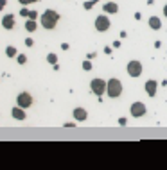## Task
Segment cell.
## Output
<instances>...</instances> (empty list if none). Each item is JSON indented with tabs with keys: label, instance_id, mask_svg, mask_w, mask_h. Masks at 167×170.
<instances>
[{
	"label": "cell",
	"instance_id": "1",
	"mask_svg": "<svg viewBox=\"0 0 167 170\" xmlns=\"http://www.w3.org/2000/svg\"><path fill=\"white\" fill-rule=\"evenodd\" d=\"M58 20H59V14L56 13V11H52V9H47V11L42 14V25H43L45 29H49V31H52V29L56 27Z\"/></svg>",
	"mask_w": 167,
	"mask_h": 170
},
{
	"label": "cell",
	"instance_id": "2",
	"mask_svg": "<svg viewBox=\"0 0 167 170\" xmlns=\"http://www.w3.org/2000/svg\"><path fill=\"white\" fill-rule=\"evenodd\" d=\"M106 93H108L110 97H113V99H115V97H119V95L122 93V84H120V81H119V79H110Z\"/></svg>",
	"mask_w": 167,
	"mask_h": 170
},
{
	"label": "cell",
	"instance_id": "3",
	"mask_svg": "<svg viewBox=\"0 0 167 170\" xmlns=\"http://www.w3.org/2000/svg\"><path fill=\"white\" fill-rule=\"evenodd\" d=\"M90 86H92V92H94L97 97L104 95V93H106V90H108V83H104L102 79H94V81L90 83Z\"/></svg>",
	"mask_w": 167,
	"mask_h": 170
},
{
	"label": "cell",
	"instance_id": "4",
	"mask_svg": "<svg viewBox=\"0 0 167 170\" xmlns=\"http://www.w3.org/2000/svg\"><path fill=\"white\" fill-rule=\"evenodd\" d=\"M95 29H97L99 32H104V31L110 29V18L106 14H101V16L95 18Z\"/></svg>",
	"mask_w": 167,
	"mask_h": 170
},
{
	"label": "cell",
	"instance_id": "5",
	"mask_svg": "<svg viewBox=\"0 0 167 170\" xmlns=\"http://www.w3.org/2000/svg\"><path fill=\"white\" fill-rule=\"evenodd\" d=\"M128 73H130L131 77H138L142 73V64L138 63V61H130L128 63Z\"/></svg>",
	"mask_w": 167,
	"mask_h": 170
},
{
	"label": "cell",
	"instance_id": "6",
	"mask_svg": "<svg viewBox=\"0 0 167 170\" xmlns=\"http://www.w3.org/2000/svg\"><path fill=\"white\" fill-rule=\"evenodd\" d=\"M16 104L25 109V107H29L31 104H32V97H31L29 93H20V95L16 97Z\"/></svg>",
	"mask_w": 167,
	"mask_h": 170
},
{
	"label": "cell",
	"instance_id": "7",
	"mask_svg": "<svg viewBox=\"0 0 167 170\" xmlns=\"http://www.w3.org/2000/svg\"><path fill=\"white\" fill-rule=\"evenodd\" d=\"M145 111H147V109H145V106L144 104H142V102H135V104H131V115H133V116H144L145 115Z\"/></svg>",
	"mask_w": 167,
	"mask_h": 170
},
{
	"label": "cell",
	"instance_id": "8",
	"mask_svg": "<svg viewBox=\"0 0 167 170\" xmlns=\"http://www.w3.org/2000/svg\"><path fill=\"white\" fill-rule=\"evenodd\" d=\"M2 27L11 31V29L15 27V18H13V14H6L4 18H2Z\"/></svg>",
	"mask_w": 167,
	"mask_h": 170
},
{
	"label": "cell",
	"instance_id": "9",
	"mask_svg": "<svg viewBox=\"0 0 167 170\" xmlns=\"http://www.w3.org/2000/svg\"><path fill=\"white\" fill-rule=\"evenodd\" d=\"M11 115L15 116L16 120H25V111H23V107H20V106H16V107H13V111H11Z\"/></svg>",
	"mask_w": 167,
	"mask_h": 170
},
{
	"label": "cell",
	"instance_id": "10",
	"mask_svg": "<svg viewBox=\"0 0 167 170\" xmlns=\"http://www.w3.org/2000/svg\"><path fill=\"white\" fill-rule=\"evenodd\" d=\"M86 111H85V109H83V107H76V109H74V118H76V120H79V122H83V120H86Z\"/></svg>",
	"mask_w": 167,
	"mask_h": 170
},
{
	"label": "cell",
	"instance_id": "11",
	"mask_svg": "<svg viewBox=\"0 0 167 170\" xmlns=\"http://www.w3.org/2000/svg\"><path fill=\"white\" fill-rule=\"evenodd\" d=\"M145 92L149 97H155V93H156V83L155 81H147L145 83Z\"/></svg>",
	"mask_w": 167,
	"mask_h": 170
},
{
	"label": "cell",
	"instance_id": "12",
	"mask_svg": "<svg viewBox=\"0 0 167 170\" xmlns=\"http://www.w3.org/2000/svg\"><path fill=\"white\" fill-rule=\"evenodd\" d=\"M149 27H151L153 31H158V29L162 27V21H160V18L151 16V18H149Z\"/></svg>",
	"mask_w": 167,
	"mask_h": 170
},
{
	"label": "cell",
	"instance_id": "13",
	"mask_svg": "<svg viewBox=\"0 0 167 170\" xmlns=\"http://www.w3.org/2000/svg\"><path fill=\"white\" fill-rule=\"evenodd\" d=\"M119 11V6L113 4V2H108V4H104V13H117Z\"/></svg>",
	"mask_w": 167,
	"mask_h": 170
},
{
	"label": "cell",
	"instance_id": "14",
	"mask_svg": "<svg viewBox=\"0 0 167 170\" xmlns=\"http://www.w3.org/2000/svg\"><path fill=\"white\" fill-rule=\"evenodd\" d=\"M25 29H27L29 32H34V31H36V20H29L25 23Z\"/></svg>",
	"mask_w": 167,
	"mask_h": 170
},
{
	"label": "cell",
	"instance_id": "15",
	"mask_svg": "<svg viewBox=\"0 0 167 170\" xmlns=\"http://www.w3.org/2000/svg\"><path fill=\"white\" fill-rule=\"evenodd\" d=\"M6 54H7V57H15L16 56V49H15V47H7Z\"/></svg>",
	"mask_w": 167,
	"mask_h": 170
},
{
	"label": "cell",
	"instance_id": "16",
	"mask_svg": "<svg viewBox=\"0 0 167 170\" xmlns=\"http://www.w3.org/2000/svg\"><path fill=\"white\" fill-rule=\"evenodd\" d=\"M47 61H49L51 64H56V61H58V56H56V54H49V56H47Z\"/></svg>",
	"mask_w": 167,
	"mask_h": 170
},
{
	"label": "cell",
	"instance_id": "17",
	"mask_svg": "<svg viewBox=\"0 0 167 170\" xmlns=\"http://www.w3.org/2000/svg\"><path fill=\"white\" fill-rule=\"evenodd\" d=\"M97 2H99V0H92V2H86V4H85V9H92V7L97 4Z\"/></svg>",
	"mask_w": 167,
	"mask_h": 170
},
{
	"label": "cell",
	"instance_id": "18",
	"mask_svg": "<svg viewBox=\"0 0 167 170\" xmlns=\"http://www.w3.org/2000/svg\"><path fill=\"white\" fill-rule=\"evenodd\" d=\"M83 70H92V63L90 61H83Z\"/></svg>",
	"mask_w": 167,
	"mask_h": 170
},
{
	"label": "cell",
	"instance_id": "19",
	"mask_svg": "<svg viewBox=\"0 0 167 170\" xmlns=\"http://www.w3.org/2000/svg\"><path fill=\"white\" fill-rule=\"evenodd\" d=\"M22 6H27V4H34V2H38V0H18Z\"/></svg>",
	"mask_w": 167,
	"mask_h": 170
},
{
	"label": "cell",
	"instance_id": "20",
	"mask_svg": "<svg viewBox=\"0 0 167 170\" xmlns=\"http://www.w3.org/2000/svg\"><path fill=\"white\" fill-rule=\"evenodd\" d=\"M36 18H38L36 11H29V20H36Z\"/></svg>",
	"mask_w": 167,
	"mask_h": 170
},
{
	"label": "cell",
	"instance_id": "21",
	"mask_svg": "<svg viewBox=\"0 0 167 170\" xmlns=\"http://www.w3.org/2000/svg\"><path fill=\"white\" fill-rule=\"evenodd\" d=\"M25 61H27V57L23 56V54H20V56H18V63H20V64H23Z\"/></svg>",
	"mask_w": 167,
	"mask_h": 170
},
{
	"label": "cell",
	"instance_id": "22",
	"mask_svg": "<svg viewBox=\"0 0 167 170\" xmlns=\"http://www.w3.org/2000/svg\"><path fill=\"white\" fill-rule=\"evenodd\" d=\"M25 45H27V47H32V45H34V41H32L31 38H27V40H25Z\"/></svg>",
	"mask_w": 167,
	"mask_h": 170
},
{
	"label": "cell",
	"instance_id": "23",
	"mask_svg": "<svg viewBox=\"0 0 167 170\" xmlns=\"http://www.w3.org/2000/svg\"><path fill=\"white\" fill-rule=\"evenodd\" d=\"M20 14H22V16H29V11H27V9H25V7H23L22 11H20Z\"/></svg>",
	"mask_w": 167,
	"mask_h": 170
},
{
	"label": "cell",
	"instance_id": "24",
	"mask_svg": "<svg viewBox=\"0 0 167 170\" xmlns=\"http://www.w3.org/2000/svg\"><path fill=\"white\" fill-rule=\"evenodd\" d=\"M119 124L120 125H126V118H119Z\"/></svg>",
	"mask_w": 167,
	"mask_h": 170
},
{
	"label": "cell",
	"instance_id": "25",
	"mask_svg": "<svg viewBox=\"0 0 167 170\" xmlns=\"http://www.w3.org/2000/svg\"><path fill=\"white\" fill-rule=\"evenodd\" d=\"M164 14H165V18H167V6L164 7Z\"/></svg>",
	"mask_w": 167,
	"mask_h": 170
}]
</instances>
